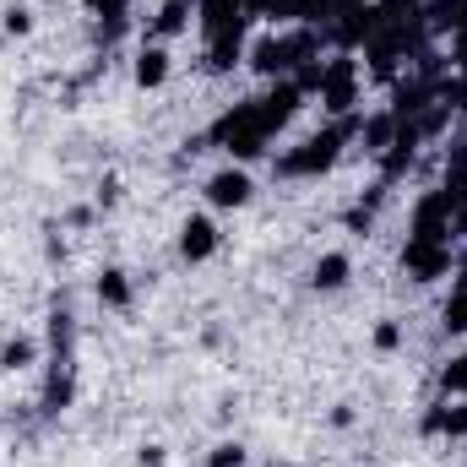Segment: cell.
Masks as SVG:
<instances>
[{"mask_svg":"<svg viewBox=\"0 0 467 467\" xmlns=\"http://www.w3.org/2000/svg\"><path fill=\"white\" fill-rule=\"evenodd\" d=\"M266 82L294 77L305 60H321V27H283V33H261L244 55Z\"/></svg>","mask_w":467,"mask_h":467,"instance_id":"cell-1","label":"cell"},{"mask_svg":"<svg viewBox=\"0 0 467 467\" xmlns=\"http://www.w3.org/2000/svg\"><path fill=\"white\" fill-rule=\"evenodd\" d=\"M353 136H358V119H332L327 130H316V136H305L299 147H288L283 158H277V174L283 180H316V174H327L337 158H343V147H348Z\"/></svg>","mask_w":467,"mask_h":467,"instance_id":"cell-2","label":"cell"},{"mask_svg":"<svg viewBox=\"0 0 467 467\" xmlns=\"http://www.w3.org/2000/svg\"><path fill=\"white\" fill-rule=\"evenodd\" d=\"M207 141H213V147H223L234 163H250V158H261V152H266L272 130L261 125V109H255V99H244V104H234V109H223V115L213 119Z\"/></svg>","mask_w":467,"mask_h":467,"instance_id":"cell-3","label":"cell"},{"mask_svg":"<svg viewBox=\"0 0 467 467\" xmlns=\"http://www.w3.org/2000/svg\"><path fill=\"white\" fill-rule=\"evenodd\" d=\"M358 88H364L358 60H353V55H343V49H332V55L321 60V88H316L321 109H327L332 119H348L353 104H358Z\"/></svg>","mask_w":467,"mask_h":467,"instance_id":"cell-4","label":"cell"},{"mask_svg":"<svg viewBox=\"0 0 467 467\" xmlns=\"http://www.w3.org/2000/svg\"><path fill=\"white\" fill-rule=\"evenodd\" d=\"M375 27H380V11H375V0H353V5H343L327 27H321V38L332 44V49H343V55H353V49H364L369 38H375Z\"/></svg>","mask_w":467,"mask_h":467,"instance_id":"cell-5","label":"cell"},{"mask_svg":"<svg viewBox=\"0 0 467 467\" xmlns=\"http://www.w3.org/2000/svg\"><path fill=\"white\" fill-rule=\"evenodd\" d=\"M451 213H457V202H451L446 191H424V196L413 202L408 239H435V244H451V239H457V234H451Z\"/></svg>","mask_w":467,"mask_h":467,"instance_id":"cell-6","label":"cell"},{"mask_svg":"<svg viewBox=\"0 0 467 467\" xmlns=\"http://www.w3.org/2000/svg\"><path fill=\"white\" fill-rule=\"evenodd\" d=\"M402 272L413 283H441L446 272H457V250L451 244H435V239H408L402 244Z\"/></svg>","mask_w":467,"mask_h":467,"instance_id":"cell-7","label":"cell"},{"mask_svg":"<svg viewBox=\"0 0 467 467\" xmlns=\"http://www.w3.org/2000/svg\"><path fill=\"white\" fill-rule=\"evenodd\" d=\"M255 109H261V125H266V130L277 136V130H283L288 119L305 109V93H299V88H294V82L283 77V82H272V88H266V93L255 99Z\"/></svg>","mask_w":467,"mask_h":467,"instance_id":"cell-8","label":"cell"},{"mask_svg":"<svg viewBox=\"0 0 467 467\" xmlns=\"http://www.w3.org/2000/svg\"><path fill=\"white\" fill-rule=\"evenodd\" d=\"M196 22H202V38H207V44H213V38H223V33L250 27V16H244V5H239V0H196Z\"/></svg>","mask_w":467,"mask_h":467,"instance_id":"cell-9","label":"cell"},{"mask_svg":"<svg viewBox=\"0 0 467 467\" xmlns=\"http://www.w3.org/2000/svg\"><path fill=\"white\" fill-rule=\"evenodd\" d=\"M250 174H244V163H229V169H218L213 180H207V202L213 207H223V213H234V207H244L250 202Z\"/></svg>","mask_w":467,"mask_h":467,"instance_id":"cell-10","label":"cell"},{"mask_svg":"<svg viewBox=\"0 0 467 467\" xmlns=\"http://www.w3.org/2000/svg\"><path fill=\"white\" fill-rule=\"evenodd\" d=\"M424 435H446V441H467V397H441L424 413Z\"/></svg>","mask_w":467,"mask_h":467,"instance_id":"cell-11","label":"cell"},{"mask_svg":"<svg viewBox=\"0 0 467 467\" xmlns=\"http://www.w3.org/2000/svg\"><path fill=\"white\" fill-rule=\"evenodd\" d=\"M213 250H218V223L213 218H185L180 223V255L185 261H213Z\"/></svg>","mask_w":467,"mask_h":467,"instance_id":"cell-12","label":"cell"},{"mask_svg":"<svg viewBox=\"0 0 467 467\" xmlns=\"http://www.w3.org/2000/svg\"><path fill=\"white\" fill-rule=\"evenodd\" d=\"M424 27L430 38H451L457 27H467V0H424Z\"/></svg>","mask_w":467,"mask_h":467,"instance_id":"cell-13","label":"cell"},{"mask_svg":"<svg viewBox=\"0 0 467 467\" xmlns=\"http://www.w3.org/2000/svg\"><path fill=\"white\" fill-rule=\"evenodd\" d=\"M397 125H402V119L391 115V109H375V115H364V119H358V141H364V152H375V158H380V152L397 141Z\"/></svg>","mask_w":467,"mask_h":467,"instance_id":"cell-14","label":"cell"},{"mask_svg":"<svg viewBox=\"0 0 467 467\" xmlns=\"http://www.w3.org/2000/svg\"><path fill=\"white\" fill-rule=\"evenodd\" d=\"M244 33H250V27H239V33H223V38H213V44H207V71H234V66L250 55Z\"/></svg>","mask_w":467,"mask_h":467,"instance_id":"cell-15","label":"cell"},{"mask_svg":"<svg viewBox=\"0 0 467 467\" xmlns=\"http://www.w3.org/2000/svg\"><path fill=\"white\" fill-rule=\"evenodd\" d=\"M163 82H169V49H163V44H147V49L136 55V88L152 93V88H163Z\"/></svg>","mask_w":467,"mask_h":467,"instance_id":"cell-16","label":"cell"},{"mask_svg":"<svg viewBox=\"0 0 467 467\" xmlns=\"http://www.w3.org/2000/svg\"><path fill=\"white\" fill-rule=\"evenodd\" d=\"M348 277H353V261L343 255V250H327V255L316 261V277H310V283H316L321 294H337V288H343Z\"/></svg>","mask_w":467,"mask_h":467,"instance_id":"cell-17","label":"cell"},{"mask_svg":"<svg viewBox=\"0 0 467 467\" xmlns=\"http://www.w3.org/2000/svg\"><path fill=\"white\" fill-rule=\"evenodd\" d=\"M191 16H196V5H191V0H163V5H158V16H152V38H174V33H185V27H191Z\"/></svg>","mask_w":467,"mask_h":467,"instance_id":"cell-18","label":"cell"},{"mask_svg":"<svg viewBox=\"0 0 467 467\" xmlns=\"http://www.w3.org/2000/svg\"><path fill=\"white\" fill-rule=\"evenodd\" d=\"M99 305H109V310H125L130 305V277L109 266V272H99Z\"/></svg>","mask_w":467,"mask_h":467,"instance_id":"cell-19","label":"cell"},{"mask_svg":"<svg viewBox=\"0 0 467 467\" xmlns=\"http://www.w3.org/2000/svg\"><path fill=\"white\" fill-rule=\"evenodd\" d=\"M441 327L451 337H467V288H451V299L441 305Z\"/></svg>","mask_w":467,"mask_h":467,"instance_id":"cell-20","label":"cell"},{"mask_svg":"<svg viewBox=\"0 0 467 467\" xmlns=\"http://www.w3.org/2000/svg\"><path fill=\"white\" fill-rule=\"evenodd\" d=\"M441 391H446V397H467V353H457V358L441 369Z\"/></svg>","mask_w":467,"mask_h":467,"instance_id":"cell-21","label":"cell"},{"mask_svg":"<svg viewBox=\"0 0 467 467\" xmlns=\"http://www.w3.org/2000/svg\"><path fill=\"white\" fill-rule=\"evenodd\" d=\"M33 343H27V337H16V343H5V348H0V369H22V364H33Z\"/></svg>","mask_w":467,"mask_h":467,"instance_id":"cell-22","label":"cell"},{"mask_svg":"<svg viewBox=\"0 0 467 467\" xmlns=\"http://www.w3.org/2000/svg\"><path fill=\"white\" fill-rule=\"evenodd\" d=\"M82 5H88L99 22H125V16H130V0H82Z\"/></svg>","mask_w":467,"mask_h":467,"instance_id":"cell-23","label":"cell"},{"mask_svg":"<svg viewBox=\"0 0 467 467\" xmlns=\"http://www.w3.org/2000/svg\"><path fill=\"white\" fill-rule=\"evenodd\" d=\"M207 467H244V446H234V441H223V446H213V457H207Z\"/></svg>","mask_w":467,"mask_h":467,"instance_id":"cell-24","label":"cell"},{"mask_svg":"<svg viewBox=\"0 0 467 467\" xmlns=\"http://www.w3.org/2000/svg\"><path fill=\"white\" fill-rule=\"evenodd\" d=\"M66 402H71V380L60 375V380H49V391H44V408H49V413H60Z\"/></svg>","mask_w":467,"mask_h":467,"instance_id":"cell-25","label":"cell"},{"mask_svg":"<svg viewBox=\"0 0 467 467\" xmlns=\"http://www.w3.org/2000/svg\"><path fill=\"white\" fill-rule=\"evenodd\" d=\"M397 343H402V327H397V321H380V327H375V348H397Z\"/></svg>","mask_w":467,"mask_h":467,"instance_id":"cell-26","label":"cell"},{"mask_svg":"<svg viewBox=\"0 0 467 467\" xmlns=\"http://www.w3.org/2000/svg\"><path fill=\"white\" fill-rule=\"evenodd\" d=\"M446 60H451L457 71H467V27H457V33H451V49H446Z\"/></svg>","mask_w":467,"mask_h":467,"instance_id":"cell-27","label":"cell"},{"mask_svg":"<svg viewBox=\"0 0 467 467\" xmlns=\"http://www.w3.org/2000/svg\"><path fill=\"white\" fill-rule=\"evenodd\" d=\"M27 27H33V16H27L22 5H16V11H5V33H27Z\"/></svg>","mask_w":467,"mask_h":467,"instance_id":"cell-28","label":"cell"},{"mask_svg":"<svg viewBox=\"0 0 467 467\" xmlns=\"http://www.w3.org/2000/svg\"><path fill=\"white\" fill-rule=\"evenodd\" d=\"M451 234H467V196L457 202V213H451Z\"/></svg>","mask_w":467,"mask_h":467,"instance_id":"cell-29","label":"cell"},{"mask_svg":"<svg viewBox=\"0 0 467 467\" xmlns=\"http://www.w3.org/2000/svg\"><path fill=\"white\" fill-rule=\"evenodd\" d=\"M141 467H163V446H141Z\"/></svg>","mask_w":467,"mask_h":467,"instance_id":"cell-30","label":"cell"},{"mask_svg":"<svg viewBox=\"0 0 467 467\" xmlns=\"http://www.w3.org/2000/svg\"><path fill=\"white\" fill-rule=\"evenodd\" d=\"M451 288H467V255H457V283Z\"/></svg>","mask_w":467,"mask_h":467,"instance_id":"cell-31","label":"cell"}]
</instances>
